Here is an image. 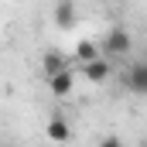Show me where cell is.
<instances>
[{
	"mask_svg": "<svg viewBox=\"0 0 147 147\" xmlns=\"http://www.w3.org/2000/svg\"><path fill=\"white\" fill-rule=\"evenodd\" d=\"M79 72H82V79L86 82H92V86H103L106 79L113 75V65H110V58H96V62H86V65H79Z\"/></svg>",
	"mask_w": 147,
	"mask_h": 147,
	"instance_id": "obj_2",
	"label": "cell"
},
{
	"mask_svg": "<svg viewBox=\"0 0 147 147\" xmlns=\"http://www.w3.org/2000/svg\"><path fill=\"white\" fill-rule=\"evenodd\" d=\"M55 28L58 31H72L75 28V3L72 0H58L55 3Z\"/></svg>",
	"mask_w": 147,
	"mask_h": 147,
	"instance_id": "obj_6",
	"label": "cell"
},
{
	"mask_svg": "<svg viewBox=\"0 0 147 147\" xmlns=\"http://www.w3.org/2000/svg\"><path fill=\"white\" fill-rule=\"evenodd\" d=\"M99 55H103V48H99V41H92V38H82V41L75 45V55H72V58L79 62V65H86V62H96Z\"/></svg>",
	"mask_w": 147,
	"mask_h": 147,
	"instance_id": "obj_7",
	"label": "cell"
},
{
	"mask_svg": "<svg viewBox=\"0 0 147 147\" xmlns=\"http://www.w3.org/2000/svg\"><path fill=\"white\" fill-rule=\"evenodd\" d=\"M96 147H127V144H123L120 134H106V137H99V144H96Z\"/></svg>",
	"mask_w": 147,
	"mask_h": 147,
	"instance_id": "obj_9",
	"label": "cell"
},
{
	"mask_svg": "<svg viewBox=\"0 0 147 147\" xmlns=\"http://www.w3.org/2000/svg\"><path fill=\"white\" fill-rule=\"evenodd\" d=\"M45 137H48L51 144H69V140H72V127H69V120H65L62 113L48 116V123H45Z\"/></svg>",
	"mask_w": 147,
	"mask_h": 147,
	"instance_id": "obj_3",
	"label": "cell"
},
{
	"mask_svg": "<svg viewBox=\"0 0 147 147\" xmlns=\"http://www.w3.org/2000/svg\"><path fill=\"white\" fill-rule=\"evenodd\" d=\"M137 147H147V140H140V144H137Z\"/></svg>",
	"mask_w": 147,
	"mask_h": 147,
	"instance_id": "obj_10",
	"label": "cell"
},
{
	"mask_svg": "<svg viewBox=\"0 0 147 147\" xmlns=\"http://www.w3.org/2000/svg\"><path fill=\"white\" fill-rule=\"evenodd\" d=\"M48 89H51V96H58V99L72 96V92H75V72H72V69H65V72L51 75V79H48Z\"/></svg>",
	"mask_w": 147,
	"mask_h": 147,
	"instance_id": "obj_5",
	"label": "cell"
},
{
	"mask_svg": "<svg viewBox=\"0 0 147 147\" xmlns=\"http://www.w3.org/2000/svg\"><path fill=\"white\" fill-rule=\"evenodd\" d=\"M123 82H127V89L134 96H144L147 99V62H134L127 69V75H123Z\"/></svg>",
	"mask_w": 147,
	"mask_h": 147,
	"instance_id": "obj_4",
	"label": "cell"
},
{
	"mask_svg": "<svg viewBox=\"0 0 147 147\" xmlns=\"http://www.w3.org/2000/svg\"><path fill=\"white\" fill-rule=\"evenodd\" d=\"M99 48L106 51V58H123V55H130V48H134V38L127 28H110L103 41H99Z\"/></svg>",
	"mask_w": 147,
	"mask_h": 147,
	"instance_id": "obj_1",
	"label": "cell"
},
{
	"mask_svg": "<svg viewBox=\"0 0 147 147\" xmlns=\"http://www.w3.org/2000/svg\"><path fill=\"white\" fill-rule=\"evenodd\" d=\"M65 69H69V58H65L62 51H45V58H41V72H45V79L65 72Z\"/></svg>",
	"mask_w": 147,
	"mask_h": 147,
	"instance_id": "obj_8",
	"label": "cell"
}]
</instances>
